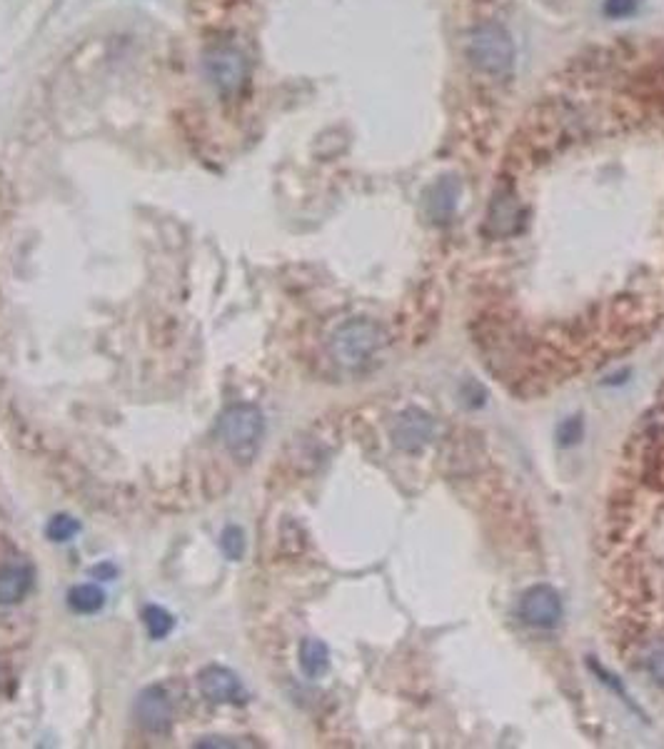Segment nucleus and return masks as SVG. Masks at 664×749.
<instances>
[{
	"instance_id": "obj_1",
	"label": "nucleus",
	"mask_w": 664,
	"mask_h": 749,
	"mask_svg": "<svg viewBox=\"0 0 664 749\" xmlns=\"http://www.w3.org/2000/svg\"><path fill=\"white\" fill-rule=\"evenodd\" d=\"M218 437L235 460L248 465L255 460L260 445H263L265 415L260 412V407L248 405V402L228 407L218 420Z\"/></svg>"
},
{
	"instance_id": "obj_2",
	"label": "nucleus",
	"mask_w": 664,
	"mask_h": 749,
	"mask_svg": "<svg viewBox=\"0 0 664 749\" xmlns=\"http://www.w3.org/2000/svg\"><path fill=\"white\" fill-rule=\"evenodd\" d=\"M385 345V330L365 318H355L342 323L330 338V355L337 365L347 370H357L370 363L377 350Z\"/></svg>"
},
{
	"instance_id": "obj_3",
	"label": "nucleus",
	"mask_w": 664,
	"mask_h": 749,
	"mask_svg": "<svg viewBox=\"0 0 664 749\" xmlns=\"http://www.w3.org/2000/svg\"><path fill=\"white\" fill-rule=\"evenodd\" d=\"M205 75H208V80L220 95L233 98V95H240V90L248 83V58L243 55V50L230 43L213 45L205 53Z\"/></svg>"
},
{
	"instance_id": "obj_4",
	"label": "nucleus",
	"mask_w": 664,
	"mask_h": 749,
	"mask_svg": "<svg viewBox=\"0 0 664 749\" xmlns=\"http://www.w3.org/2000/svg\"><path fill=\"white\" fill-rule=\"evenodd\" d=\"M470 60L485 73H505L515 60V45L500 25H480L470 35Z\"/></svg>"
},
{
	"instance_id": "obj_5",
	"label": "nucleus",
	"mask_w": 664,
	"mask_h": 749,
	"mask_svg": "<svg viewBox=\"0 0 664 749\" xmlns=\"http://www.w3.org/2000/svg\"><path fill=\"white\" fill-rule=\"evenodd\" d=\"M135 722L143 727L148 735H168L173 730V702L165 695L163 687H145L135 697Z\"/></svg>"
},
{
	"instance_id": "obj_6",
	"label": "nucleus",
	"mask_w": 664,
	"mask_h": 749,
	"mask_svg": "<svg viewBox=\"0 0 664 749\" xmlns=\"http://www.w3.org/2000/svg\"><path fill=\"white\" fill-rule=\"evenodd\" d=\"M517 612L525 625L550 630L562 620V597L550 585H535L522 595Z\"/></svg>"
},
{
	"instance_id": "obj_7",
	"label": "nucleus",
	"mask_w": 664,
	"mask_h": 749,
	"mask_svg": "<svg viewBox=\"0 0 664 749\" xmlns=\"http://www.w3.org/2000/svg\"><path fill=\"white\" fill-rule=\"evenodd\" d=\"M390 437L397 450L417 452L430 445V440L435 437V420L430 412L420 410V407H407L392 422Z\"/></svg>"
},
{
	"instance_id": "obj_8",
	"label": "nucleus",
	"mask_w": 664,
	"mask_h": 749,
	"mask_svg": "<svg viewBox=\"0 0 664 749\" xmlns=\"http://www.w3.org/2000/svg\"><path fill=\"white\" fill-rule=\"evenodd\" d=\"M200 695L213 705H243L248 700L245 685L233 670L223 665H208L198 675Z\"/></svg>"
},
{
	"instance_id": "obj_9",
	"label": "nucleus",
	"mask_w": 664,
	"mask_h": 749,
	"mask_svg": "<svg viewBox=\"0 0 664 749\" xmlns=\"http://www.w3.org/2000/svg\"><path fill=\"white\" fill-rule=\"evenodd\" d=\"M522 220H525V210H522L520 200L510 190H502V193L495 195V200L490 205L487 233L495 235V238H510V235L520 233Z\"/></svg>"
},
{
	"instance_id": "obj_10",
	"label": "nucleus",
	"mask_w": 664,
	"mask_h": 749,
	"mask_svg": "<svg viewBox=\"0 0 664 749\" xmlns=\"http://www.w3.org/2000/svg\"><path fill=\"white\" fill-rule=\"evenodd\" d=\"M33 590V567L5 565L0 567V605H18Z\"/></svg>"
},
{
	"instance_id": "obj_11",
	"label": "nucleus",
	"mask_w": 664,
	"mask_h": 749,
	"mask_svg": "<svg viewBox=\"0 0 664 749\" xmlns=\"http://www.w3.org/2000/svg\"><path fill=\"white\" fill-rule=\"evenodd\" d=\"M300 667H303V672L310 680L323 677L330 670L328 645L323 640H315V637H308V640L300 642Z\"/></svg>"
},
{
	"instance_id": "obj_12",
	"label": "nucleus",
	"mask_w": 664,
	"mask_h": 749,
	"mask_svg": "<svg viewBox=\"0 0 664 749\" xmlns=\"http://www.w3.org/2000/svg\"><path fill=\"white\" fill-rule=\"evenodd\" d=\"M68 607L78 615H95L105 607V592L98 585H78L68 592Z\"/></svg>"
},
{
	"instance_id": "obj_13",
	"label": "nucleus",
	"mask_w": 664,
	"mask_h": 749,
	"mask_svg": "<svg viewBox=\"0 0 664 749\" xmlns=\"http://www.w3.org/2000/svg\"><path fill=\"white\" fill-rule=\"evenodd\" d=\"M457 203V183L452 180H440V183L432 188L430 200H427V208H430L432 218L435 220H447L455 210Z\"/></svg>"
},
{
	"instance_id": "obj_14",
	"label": "nucleus",
	"mask_w": 664,
	"mask_h": 749,
	"mask_svg": "<svg viewBox=\"0 0 664 749\" xmlns=\"http://www.w3.org/2000/svg\"><path fill=\"white\" fill-rule=\"evenodd\" d=\"M143 622H145V630H148V635L153 637V640H165V637L175 630L173 615H170L165 607H158V605L145 607Z\"/></svg>"
},
{
	"instance_id": "obj_15",
	"label": "nucleus",
	"mask_w": 664,
	"mask_h": 749,
	"mask_svg": "<svg viewBox=\"0 0 664 749\" xmlns=\"http://www.w3.org/2000/svg\"><path fill=\"white\" fill-rule=\"evenodd\" d=\"M80 532V522L70 515H55L45 527L50 542H70Z\"/></svg>"
},
{
	"instance_id": "obj_16",
	"label": "nucleus",
	"mask_w": 664,
	"mask_h": 749,
	"mask_svg": "<svg viewBox=\"0 0 664 749\" xmlns=\"http://www.w3.org/2000/svg\"><path fill=\"white\" fill-rule=\"evenodd\" d=\"M220 550L228 560H240L245 555V532L238 525H228L220 535Z\"/></svg>"
},
{
	"instance_id": "obj_17",
	"label": "nucleus",
	"mask_w": 664,
	"mask_h": 749,
	"mask_svg": "<svg viewBox=\"0 0 664 749\" xmlns=\"http://www.w3.org/2000/svg\"><path fill=\"white\" fill-rule=\"evenodd\" d=\"M647 670H650V675L655 677L660 685H664V642L660 647H655L650 655V660H647Z\"/></svg>"
},
{
	"instance_id": "obj_18",
	"label": "nucleus",
	"mask_w": 664,
	"mask_h": 749,
	"mask_svg": "<svg viewBox=\"0 0 664 749\" xmlns=\"http://www.w3.org/2000/svg\"><path fill=\"white\" fill-rule=\"evenodd\" d=\"M580 437H582V422L577 420V417H572V420H567L565 425L560 427V442H562V445H575Z\"/></svg>"
},
{
	"instance_id": "obj_19",
	"label": "nucleus",
	"mask_w": 664,
	"mask_h": 749,
	"mask_svg": "<svg viewBox=\"0 0 664 749\" xmlns=\"http://www.w3.org/2000/svg\"><path fill=\"white\" fill-rule=\"evenodd\" d=\"M195 747H253V742L233 740V737H205Z\"/></svg>"
},
{
	"instance_id": "obj_20",
	"label": "nucleus",
	"mask_w": 664,
	"mask_h": 749,
	"mask_svg": "<svg viewBox=\"0 0 664 749\" xmlns=\"http://www.w3.org/2000/svg\"><path fill=\"white\" fill-rule=\"evenodd\" d=\"M630 5H632V0H610V3H607V10H610L612 15H622L627 8H630Z\"/></svg>"
},
{
	"instance_id": "obj_21",
	"label": "nucleus",
	"mask_w": 664,
	"mask_h": 749,
	"mask_svg": "<svg viewBox=\"0 0 664 749\" xmlns=\"http://www.w3.org/2000/svg\"><path fill=\"white\" fill-rule=\"evenodd\" d=\"M93 575H108V577H113L115 570H113V567H95Z\"/></svg>"
}]
</instances>
